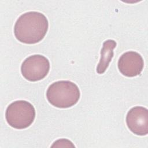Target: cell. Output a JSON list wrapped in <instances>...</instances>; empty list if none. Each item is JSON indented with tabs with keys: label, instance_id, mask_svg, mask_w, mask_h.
Returning <instances> with one entry per match:
<instances>
[{
	"label": "cell",
	"instance_id": "6da1fadb",
	"mask_svg": "<svg viewBox=\"0 0 148 148\" xmlns=\"http://www.w3.org/2000/svg\"><path fill=\"white\" fill-rule=\"evenodd\" d=\"M48 28L47 18L43 13L28 12L21 14L16 21L14 34L21 43L35 44L44 38Z\"/></svg>",
	"mask_w": 148,
	"mask_h": 148
},
{
	"label": "cell",
	"instance_id": "7a4b0ae2",
	"mask_svg": "<svg viewBox=\"0 0 148 148\" xmlns=\"http://www.w3.org/2000/svg\"><path fill=\"white\" fill-rule=\"evenodd\" d=\"M80 97L77 86L69 80H60L50 84L46 91V97L53 106L68 108L77 103Z\"/></svg>",
	"mask_w": 148,
	"mask_h": 148
},
{
	"label": "cell",
	"instance_id": "3957f363",
	"mask_svg": "<svg viewBox=\"0 0 148 148\" xmlns=\"http://www.w3.org/2000/svg\"><path fill=\"white\" fill-rule=\"evenodd\" d=\"M36 112L34 106L24 100L16 101L6 108L5 118L12 127L22 130L29 127L34 122Z\"/></svg>",
	"mask_w": 148,
	"mask_h": 148
},
{
	"label": "cell",
	"instance_id": "277c9868",
	"mask_svg": "<svg viewBox=\"0 0 148 148\" xmlns=\"http://www.w3.org/2000/svg\"><path fill=\"white\" fill-rule=\"evenodd\" d=\"M49 70V60L40 54H35L27 57L21 66L22 75L30 82H37L44 79Z\"/></svg>",
	"mask_w": 148,
	"mask_h": 148
},
{
	"label": "cell",
	"instance_id": "5b68a950",
	"mask_svg": "<svg viewBox=\"0 0 148 148\" xmlns=\"http://www.w3.org/2000/svg\"><path fill=\"white\" fill-rule=\"evenodd\" d=\"M126 123L129 130L136 135L148 134V110L143 106H134L127 113Z\"/></svg>",
	"mask_w": 148,
	"mask_h": 148
},
{
	"label": "cell",
	"instance_id": "8992f818",
	"mask_svg": "<svg viewBox=\"0 0 148 148\" xmlns=\"http://www.w3.org/2000/svg\"><path fill=\"white\" fill-rule=\"evenodd\" d=\"M143 67V59L136 51H130L123 53L118 61L120 72L127 77H135L140 75Z\"/></svg>",
	"mask_w": 148,
	"mask_h": 148
},
{
	"label": "cell",
	"instance_id": "52a82bcc",
	"mask_svg": "<svg viewBox=\"0 0 148 148\" xmlns=\"http://www.w3.org/2000/svg\"><path fill=\"white\" fill-rule=\"evenodd\" d=\"M116 45V42L112 39H108L103 42L101 50V58L97 67V72L98 74L103 73L107 69L113 57V50Z\"/></svg>",
	"mask_w": 148,
	"mask_h": 148
}]
</instances>
